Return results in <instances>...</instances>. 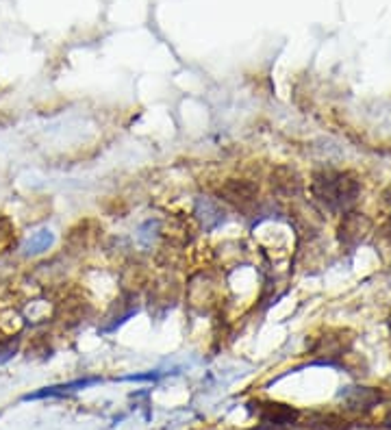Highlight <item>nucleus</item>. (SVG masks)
<instances>
[{"mask_svg":"<svg viewBox=\"0 0 391 430\" xmlns=\"http://www.w3.org/2000/svg\"><path fill=\"white\" fill-rule=\"evenodd\" d=\"M218 200L226 202L228 206L237 208L241 213H250L257 206L259 187H257V182H252L248 178H228L218 189Z\"/></svg>","mask_w":391,"mask_h":430,"instance_id":"f03ea898","label":"nucleus"},{"mask_svg":"<svg viewBox=\"0 0 391 430\" xmlns=\"http://www.w3.org/2000/svg\"><path fill=\"white\" fill-rule=\"evenodd\" d=\"M189 296H187V302L193 306V309H198L200 313H207L211 311L215 304V300H218V283L213 280L211 274H198V276L191 278V283H189Z\"/></svg>","mask_w":391,"mask_h":430,"instance_id":"7ed1b4c3","label":"nucleus"},{"mask_svg":"<svg viewBox=\"0 0 391 430\" xmlns=\"http://www.w3.org/2000/svg\"><path fill=\"white\" fill-rule=\"evenodd\" d=\"M365 220L358 218L356 213H352V218H345V222L341 224V239L350 241V244H356L358 239H363V235H358V231L363 233V226Z\"/></svg>","mask_w":391,"mask_h":430,"instance_id":"9b49d317","label":"nucleus"},{"mask_svg":"<svg viewBox=\"0 0 391 430\" xmlns=\"http://www.w3.org/2000/svg\"><path fill=\"white\" fill-rule=\"evenodd\" d=\"M18 343H20L18 337H5V339H0V365L7 363L9 358H13V354L18 352Z\"/></svg>","mask_w":391,"mask_h":430,"instance_id":"f8f14e48","label":"nucleus"},{"mask_svg":"<svg viewBox=\"0 0 391 430\" xmlns=\"http://www.w3.org/2000/svg\"><path fill=\"white\" fill-rule=\"evenodd\" d=\"M193 215L205 231H213V228H218L226 220V211L218 198H198L196 200Z\"/></svg>","mask_w":391,"mask_h":430,"instance_id":"39448f33","label":"nucleus"},{"mask_svg":"<svg viewBox=\"0 0 391 430\" xmlns=\"http://www.w3.org/2000/svg\"><path fill=\"white\" fill-rule=\"evenodd\" d=\"M358 182L345 172H322L313 178V195L328 211H341L356 200Z\"/></svg>","mask_w":391,"mask_h":430,"instance_id":"f257e3e1","label":"nucleus"},{"mask_svg":"<svg viewBox=\"0 0 391 430\" xmlns=\"http://www.w3.org/2000/svg\"><path fill=\"white\" fill-rule=\"evenodd\" d=\"M176 283L169 278H159V280H150V291H148V300H150V309L152 306H163V311L172 309L176 298H178V289L174 287Z\"/></svg>","mask_w":391,"mask_h":430,"instance_id":"423d86ee","label":"nucleus"},{"mask_svg":"<svg viewBox=\"0 0 391 430\" xmlns=\"http://www.w3.org/2000/svg\"><path fill=\"white\" fill-rule=\"evenodd\" d=\"M254 413L259 415V419L265 423V426H285V423H291L293 419V408L285 406V404L278 402H259V408H254Z\"/></svg>","mask_w":391,"mask_h":430,"instance_id":"0eeeda50","label":"nucleus"},{"mask_svg":"<svg viewBox=\"0 0 391 430\" xmlns=\"http://www.w3.org/2000/svg\"><path fill=\"white\" fill-rule=\"evenodd\" d=\"M150 283V274L143 263H128L122 270V293L135 296Z\"/></svg>","mask_w":391,"mask_h":430,"instance_id":"6e6552de","label":"nucleus"},{"mask_svg":"<svg viewBox=\"0 0 391 430\" xmlns=\"http://www.w3.org/2000/svg\"><path fill=\"white\" fill-rule=\"evenodd\" d=\"M89 313H91L89 300L78 298L74 293L65 298L63 304H61V317H63L65 326H76V324L85 322V319L89 317Z\"/></svg>","mask_w":391,"mask_h":430,"instance_id":"1a4fd4ad","label":"nucleus"},{"mask_svg":"<svg viewBox=\"0 0 391 430\" xmlns=\"http://www.w3.org/2000/svg\"><path fill=\"white\" fill-rule=\"evenodd\" d=\"M52 241H55V235L50 231H37L33 233L29 239H26L24 244V254H39V252H46L48 248L52 246Z\"/></svg>","mask_w":391,"mask_h":430,"instance_id":"9d476101","label":"nucleus"},{"mask_svg":"<svg viewBox=\"0 0 391 430\" xmlns=\"http://www.w3.org/2000/svg\"><path fill=\"white\" fill-rule=\"evenodd\" d=\"M270 185L272 191L283 195V198H293L302 191V180H300L298 172L289 165H276L270 172Z\"/></svg>","mask_w":391,"mask_h":430,"instance_id":"20e7f679","label":"nucleus"}]
</instances>
